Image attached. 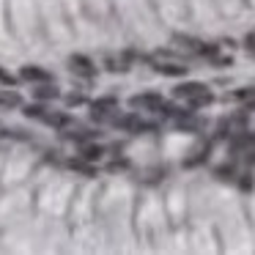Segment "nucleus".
<instances>
[{"mask_svg": "<svg viewBox=\"0 0 255 255\" xmlns=\"http://www.w3.org/2000/svg\"><path fill=\"white\" fill-rule=\"evenodd\" d=\"M176 96H178V99H187L189 107H195V110L214 102L211 91L206 88L203 83H184V85H178V88H176Z\"/></svg>", "mask_w": 255, "mask_h": 255, "instance_id": "1", "label": "nucleus"}, {"mask_svg": "<svg viewBox=\"0 0 255 255\" xmlns=\"http://www.w3.org/2000/svg\"><path fill=\"white\" fill-rule=\"evenodd\" d=\"M69 69H72L74 74H80V77H85V80L96 77L94 61H91V58H85V55H72V58H69Z\"/></svg>", "mask_w": 255, "mask_h": 255, "instance_id": "2", "label": "nucleus"}, {"mask_svg": "<svg viewBox=\"0 0 255 255\" xmlns=\"http://www.w3.org/2000/svg\"><path fill=\"white\" fill-rule=\"evenodd\" d=\"M129 107H132V110H156V113H159L162 96H159V94H140V96H132V99H129Z\"/></svg>", "mask_w": 255, "mask_h": 255, "instance_id": "3", "label": "nucleus"}, {"mask_svg": "<svg viewBox=\"0 0 255 255\" xmlns=\"http://www.w3.org/2000/svg\"><path fill=\"white\" fill-rule=\"evenodd\" d=\"M118 107V102L113 99V96H107V99H96L94 105H91V110H94V118L96 121H113V110Z\"/></svg>", "mask_w": 255, "mask_h": 255, "instance_id": "4", "label": "nucleus"}, {"mask_svg": "<svg viewBox=\"0 0 255 255\" xmlns=\"http://www.w3.org/2000/svg\"><path fill=\"white\" fill-rule=\"evenodd\" d=\"M19 77L28 80V83H52V74L47 72V69H41V66H22Z\"/></svg>", "mask_w": 255, "mask_h": 255, "instance_id": "5", "label": "nucleus"}, {"mask_svg": "<svg viewBox=\"0 0 255 255\" xmlns=\"http://www.w3.org/2000/svg\"><path fill=\"white\" fill-rule=\"evenodd\" d=\"M255 148V132H236L231 140V151H250Z\"/></svg>", "mask_w": 255, "mask_h": 255, "instance_id": "6", "label": "nucleus"}, {"mask_svg": "<svg viewBox=\"0 0 255 255\" xmlns=\"http://www.w3.org/2000/svg\"><path fill=\"white\" fill-rule=\"evenodd\" d=\"M39 121L50 124V127H66V124H69V116H66V113H55V110H47V107H44V113H41Z\"/></svg>", "mask_w": 255, "mask_h": 255, "instance_id": "7", "label": "nucleus"}, {"mask_svg": "<svg viewBox=\"0 0 255 255\" xmlns=\"http://www.w3.org/2000/svg\"><path fill=\"white\" fill-rule=\"evenodd\" d=\"M33 96H36V99H58V96H61V91L52 88L50 83H41L39 88H33Z\"/></svg>", "mask_w": 255, "mask_h": 255, "instance_id": "8", "label": "nucleus"}, {"mask_svg": "<svg viewBox=\"0 0 255 255\" xmlns=\"http://www.w3.org/2000/svg\"><path fill=\"white\" fill-rule=\"evenodd\" d=\"M22 105V96L17 91H0V107H19Z\"/></svg>", "mask_w": 255, "mask_h": 255, "instance_id": "9", "label": "nucleus"}, {"mask_svg": "<svg viewBox=\"0 0 255 255\" xmlns=\"http://www.w3.org/2000/svg\"><path fill=\"white\" fill-rule=\"evenodd\" d=\"M156 72L170 74V77H181V74H187V66H178V63H156Z\"/></svg>", "mask_w": 255, "mask_h": 255, "instance_id": "10", "label": "nucleus"}, {"mask_svg": "<svg viewBox=\"0 0 255 255\" xmlns=\"http://www.w3.org/2000/svg\"><path fill=\"white\" fill-rule=\"evenodd\" d=\"M102 154H105V148L102 145H83V159L85 162H96V159H102Z\"/></svg>", "mask_w": 255, "mask_h": 255, "instance_id": "11", "label": "nucleus"}, {"mask_svg": "<svg viewBox=\"0 0 255 255\" xmlns=\"http://www.w3.org/2000/svg\"><path fill=\"white\" fill-rule=\"evenodd\" d=\"M217 176H220V178H233V176H236V167H233V165H220V167H217Z\"/></svg>", "mask_w": 255, "mask_h": 255, "instance_id": "12", "label": "nucleus"}, {"mask_svg": "<svg viewBox=\"0 0 255 255\" xmlns=\"http://www.w3.org/2000/svg\"><path fill=\"white\" fill-rule=\"evenodd\" d=\"M22 113H25L28 118H41V113H44V107H41V105H28Z\"/></svg>", "mask_w": 255, "mask_h": 255, "instance_id": "13", "label": "nucleus"}, {"mask_svg": "<svg viewBox=\"0 0 255 255\" xmlns=\"http://www.w3.org/2000/svg\"><path fill=\"white\" fill-rule=\"evenodd\" d=\"M0 83H6V85H14V83H17V80H14V74H8V72H3V69H0Z\"/></svg>", "mask_w": 255, "mask_h": 255, "instance_id": "14", "label": "nucleus"}, {"mask_svg": "<svg viewBox=\"0 0 255 255\" xmlns=\"http://www.w3.org/2000/svg\"><path fill=\"white\" fill-rule=\"evenodd\" d=\"M66 102H69V105H83V102H85V96H83V94H72Z\"/></svg>", "mask_w": 255, "mask_h": 255, "instance_id": "15", "label": "nucleus"}, {"mask_svg": "<svg viewBox=\"0 0 255 255\" xmlns=\"http://www.w3.org/2000/svg\"><path fill=\"white\" fill-rule=\"evenodd\" d=\"M242 187H244V189H250V187H253V178L244 176V178H242Z\"/></svg>", "mask_w": 255, "mask_h": 255, "instance_id": "16", "label": "nucleus"}]
</instances>
